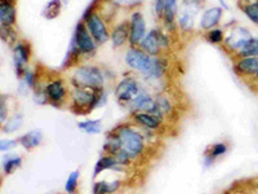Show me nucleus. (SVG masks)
I'll use <instances>...</instances> for the list:
<instances>
[{"instance_id": "obj_1", "label": "nucleus", "mask_w": 258, "mask_h": 194, "mask_svg": "<svg viewBox=\"0 0 258 194\" xmlns=\"http://www.w3.org/2000/svg\"><path fill=\"white\" fill-rule=\"evenodd\" d=\"M73 80L77 88L101 89L103 85V75L101 70L92 65H84L74 71Z\"/></svg>"}, {"instance_id": "obj_2", "label": "nucleus", "mask_w": 258, "mask_h": 194, "mask_svg": "<svg viewBox=\"0 0 258 194\" xmlns=\"http://www.w3.org/2000/svg\"><path fill=\"white\" fill-rule=\"evenodd\" d=\"M117 135L120 137L121 149L128 154L131 158H136L140 154H142L145 149L144 136L136 129L131 127H119L116 129Z\"/></svg>"}, {"instance_id": "obj_3", "label": "nucleus", "mask_w": 258, "mask_h": 194, "mask_svg": "<svg viewBox=\"0 0 258 194\" xmlns=\"http://www.w3.org/2000/svg\"><path fill=\"white\" fill-rule=\"evenodd\" d=\"M169 40L167 35H164L160 30H151L149 34H146L142 41L140 43V47L144 52H146L150 56H158L160 55L163 48H168Z\"/></svg>"}, {"instance_id": "obj_4", "label": "nucleus", "mask_w": 258, "mask_h": 194, "mask_svg": "<svg viewBox=\"0 0 258 194\" xmlns=\"http://www.w3.org/2000/svg\"><path fill=\"white\" fill-rule=\"evenodd\" d=\"M73 48H75L79 53H85V55H89V53L96 50V43L93 40V36L91 35L87 25H84L83 22H79L77 29H75Z\"/></svg>"}, {"instance_id": "obj_5", "label": "nucleus", "mask_w": 258, "mask_h": 194, "mask_svg": "<svg viewBox=\"0 0 258 194\" xmlns=\"http://www.w3.org/2000/svg\"><path fill=\"white\" fill-rule=\"evenodd\" d=\"M252 34L246 27L244 26H235L231 30L227 38L225 40V47L231 52L239 53L244 48V45L252 39Z\"/></svg>"}, {"instance_id": "obj_6", "label": "nucleus", "mask_w": 258, "mask_h": 194, "mask_svg": "<svg viewBox=\"0 0 258 194\" xmlns=\"http://www.w3.org/2000/svg\"><path fill=\"white\" fill-rule=\"evenodd\" d=\"M85 25L88 27L91 35L96 40L97 44H103L109 40V31L106 30L103 21L97 13H89L85 16Z\"/></svg>"}, {"instance_id": "obj_7", "label": "nucleus", "mask_w": 258, "mask_h": 194, "mask_svg": "<svg viewBox=\"0 0 258 194\" xmlns=\"http://www.w3.org/2000/svg\"><path fill=\"white\" fill-rule=\"evenodd\" d=\"M140 92H141V89H140L138 83L133 78H125L116 85L115 96L121 103H132L140 94Z\"/></svg>"}, {"instance_id": "obj_8", "label": "nucleus", "mask_w": 258, "mask_h": 194, "mask_svg": "<svg viewBox=\"0 0 258 194\" xmlns=\"http://www.w3.org/2000/svg\"><path fill=\"white\" fill-rule=\"evenodd\" d=\"M146 36V22L144 16L140 12H135L131 16V36L129 41L132 45L140 44L142 39Z\"/></svg>"}, {"instance_id": "obj_9", "label": "nucleus", "mask_w": 258, "mask_h": 194, "mask_svg": "<svg viewBox=\"0 0 258 194\" xmlns=\"http://www.w3.org/2000/svg\"><path fill=\"white\" fill-rule=\"evenodd\" d=\"M30 59V48L27 44L24 43H17L15 47V65L16 71H17L18 77L26 71V66L29 64Z\"/></svg>"}, {"instance_id": "obj_10", "label": "nucleus", "mask_w": 258, "mask_h": 194, "mask_svg": "<svg viewBox=\"0 0 258 194\" xmlns=\"http://www.w3.org/2000/svg\"><path fill=\"white\" fill-rule=\"evenodd\" d=\"M235 70L244 77L254 78L258 70V57H244L235 64Z\"/></svg>"}, {"instance_id": "obj_11", "label": "nucleus", "mask_w": 258, "mask_h": 194, "mask_svg": "<svg viewBox=\"0 0 258 194\" xmlns=\"http://www.w3.org/2000/svg\"><path fill=\"white\" fill-rule=\"evenodd\" d=\"M221 17H222V9L218 8V7L207 9L206 12L203 13L202 20H200V27L203 30H212L213 27L217 26Z\"/></svg>"}, {"instance_id": "obj_12", "label": "nucleus", "mask_w": 258, "mask_h": 194, "mask_svg": "<svg viewBox=\"0 0 258 194\" xmlns=\"http://www.w3.org/2000/svg\"><path fill=\"white\" fill-rule=\"evenodd\" d=\"M0 22L3 27H11L16 22V8L9 0H2L0 4Z\"/></svg>"}, {"instance_id": "obj_13", "label": "nucleus", "mask_w": 258, "mask_h": 194, "mask_svg": "<svg viewBox=\"0 0 258 194\" xmlns=\"http://www.w3.org/2000/svg\"><path fill=\"white\" fill-rule=\"evenodd\" d=\"M45 91H47L48 97H49L50 103L53 105H58L61 101H63L64 96H66V89H64V85L61 80H53L45 87Z\"/></svg>"}, {"instance_id": "obj_14", "label": "nucleus", "mask_w": 258, "mask_h": 194, "mask_svg": "<svg viewBox=\"0 0 258 194\" xmlns=\"http://www.w3.org/2000/svg\"><path fill=\"white\" fill-rule=\"evenodd\" d=\"M131 36V22H123L117 25L111 34V41L114 47H121Z\"/></svg>"}, {"instance_id": "obj_15", "label": "nucleus", "mask_w": 258, "mask_h": 194, "mask_svg": "<svg viewBox=\"0 0 258 194\" xmlns=\"http://www.w3.org/2000/svg\"><path fill=\"white\" fill-rule=\"evenodd\" d=\"M41 141H43V133L40 129H32L18 138V142L27 150L35 149L41 144Z\"/></svg>"}, {"instance_id": "obj_16", "label": "nucleus", "mask_w": 258, "mask_h": 194, "mask_svg": "<svg viewBox=\"0 0 258 194\" xmlns=\"http://www.w3.org/2000/svg\"><path fill=\"white\" fill-rule=\"evenodd\" d=\"M94 100V89L93 92L88 91L87 88H77L73 92L74 104L79 108H91Z\"/></svg>"}, {"instance_id": "obj_17", "label": "nucleus", "mask_w": 258, "mask_h": 194, "mask_svg": "<svg viewBox=\"0 0 258 194\" xmlns=\"http://www.w3.org/2000/svg\"><path fill=\"white\" fill-rule=\"evenodd\" d=\"M197 11L198 8L192 9V4H188V6L183 8L178 18V24L181 29L186 30V31L192 29L194 21H195V17H197Z\"/></svg>"}, {"instance_id": "obj_18", "label": "nucleus", "mask_w": 258, "mask_h": 194, "mask_svg": "<svg viewBox=\"0 0 258 194\" xmlns=\"http://www.w3.org/2000/svg\"><path fill=\"white\" fill-rule=\"evenodd\" d=\"M135 121L138 124L146 127L147 129H158L160 127V121L158 118H155L154 115H151L150 113H144V112H137L135 114Z\"/></svg>"}, {"instance_id": "obj_19", "label": "nucleus", "mask_w": 258, "mask_h": 194, "mask_svg": "<svg viewBox=\"0 0 258 194\" xmlns=\"http://www.w3.org/2000/svg\"><path fill=\"white\" fill-rule=\"evenodd\" d=\"M116 168H120V165L115 161V158L110 154L105 157H101L98 159V162L96 163V167H94V176H97L98 174H101L102 171L105 170H114L117 171Z\"/></svg>"}, {"instance_id": "obj_20", "label": "nucleus", "mask_w": 258, "mask_h": 194, "mask_svg": "<svg viewBox=\"0 0 258 194\" xmlns=\"http://www.w3.org/2000/svg\"><path fill=\"white\" fill-rule=\"evenodd\" d=\"M103 149L110 156H114V154H116L121 149L120 137H119L116 131H112L111 133L107 135V137L105 140V144H103Z\"/></svg>"}, {"instance_id": "obj_21", "label": "nucleus", "mask_w": 258, "mask_h": 194, "mask_svg": "<svg viewBox=\"0 0 258 194\" xmlns=\"http://www.w3.org/2000/svg\"><path fill=\"white\" fill-rule=\"evenodd\" d=\"M120 186V181L115 180L112 182H106V181H98L94 184L93 194H111L116 191Z\"/></svg>"}, {"instance_id": "obj_22", "label": "nucleus", "mask_w": 258, "mask_h": 194, "mask_svg": "<svg viewBox=\"0 0 258 194\" xmlns=\"http://www.w3.org/2000/svg\"><path fill=\"white\" fill-rule=\"evenodd\" d=\"M22 165V158L20 156H6L3 158V172L6 175L13 174Z\"/></svg>"}, {"instance_id": "obj_23", "label": "nucleus", "mask_w": 258, "mask_h": 194, "mask_svg": "<svg viewBox=\"0 0 258 194\" xmlns=\"http://www.w3.org/2000/svg\"><path fill=\"white\" fill-rule=\"evenodd\" d=\"M178 0H167L165 3V9H164V18L165 24L167 25H173L174 17H176L177 12H178V4H177Z\"/></svg>"}, {"instance_id": "obj_24", "label": "nucleus", "mask_w": 258, "mask_h": 194, "mask_svg": "<svg viewBox=\"0 0 258 194\" xmlns=\"http://www.w3.org/2000/svg\"><path fill=\"white\" fill-rule=\"evenodd\" d=\"M239 59H244V57H258V38L253 36L245 45L243 50L238 53Z\"/></svg>"}, {"instance_id": "obj_25", "label": "nucleus", "mask_w": 258, "mask_h": 194, "mask_svg": "<svg viewBox=\"0 0 258 194\" xmlns=\"http://www.w3.org/2000/svg\"><path fill=\"white\" fill-rule=\"evenodd\" d=\"M78 127L82 129L83 132L91 133V135H96V133L101 132V121L96 119H87V121H83L78 123Z\"/></svg>"}, {"instance_id": "obj_26", "label": "nucleus", "mask_w": 258, "mask_h": 194, "mask_svg": "<svg viewBox=\"0 0 258 194\" xmlns=\"http://www.w3.org/2000/svg\"><path fill=\"white\" fill-rule=\"evenodd\" d=\"M241 9H243L244 15L249 18L253 24L258 26V0L244 3V6H241Z\"/></svg>"}, {"instance_id": "obj_27", "label": "nucleus", "mask_w": 258, "mask_h": 194, "mask_svg": "<svg viewBox=\"0 0 258 194\" xmlns=\"http://www.w3.org/2000/svg\"><path fill=\"white\" fill-rule=\"evenodd\" d=\"M22 123H24V118H22V115L16 114L13 115L12 118L7 119L6 123H3V131L6 133H12L15 132V131H17V129H20Z\"/></svg>"}, {"instance_id": "obj_28", "label": "nucleus", "mask_w": 258, "mask_h": 194, "mask_svg": "<svg viewBox=\"0 0 258 194\" xmlns=\"http://www.w3.org/2000/svg\"><path fill=\"white\" fill-rule=\"evenodd\" d=\"M79 177H80V172L78 170L71 172L70 176H69L68 180H66V184H64V190H66V193L74 194L75 191H77Z\"/></svg>"}, {"instance_id": "obj_29", "label": "nucleus", "mask_w": 258, "mask_h": 194, "mask_svg": "<svg viewBox=\"0 0 258 194\" xmlns=\"http://www.w3.org/2000/svg\"><path fill=\"white\" fill-rule=\"evenodd\" d=\"M59 11H61V2L59 0H50L49 3L45 7L44 16L47 18H54L58 16Z\"/></svg>"}, {"instance_id": "obj_30", "label": "nucleus", "mask_w": 258, "mask_h": 194, "mask_svg": "<svg viewBox=\"0 0 258 194\" xmlns=\"http://www.w3.org/2000/svg\"><path fill=\"white\" fill-rule=\"evenodd\" d=\"M207 39H208L211 43H214V44H218L223 40V32L222 30L220 29H212L209 30L208 34H207Z\"/></svg>"}, {"instance_id": "obj_31", "label": "nucleus", "mask_w": 258, "mask_h": 194, "mask_svg": "<svg viewBox=\"0 0 258 194\" xmlns=\"http://www.w3.org/2000/svg\"><path fill=\"white\" fill-rule=\"evenodd\" d=\"M226 152H227V147H226V144H223V142H220V144H214L213 147L211 148V150H209L208 153L211 154V156L213 157L214 159H216L217 157L223 156Z\"/></svg>"}, {"instance_id": "obj_32", "label": "nucleus", "mask_w": 258, "mask_h": 194, "mask_svg": "<svg viewBox=\"0 0 258 194\" xmlns=\"http://www.w3.org/2000/svg\"><path fill=\"white\" fill-rule=\"evenodd\" d=\"M17 144H18V141L17 140H9V138H3V140H2V141H0V150H2V152H9V150H12V149H15L16 147H17Z\"/></svg>"}, {"instance_id": "obj_33", "label": "nucleus", "mask_w": 258, "mask_h": 194, "mask_svg": "<svg viewBox=\"0 0 258 194\" xmlns=\"http://www.w3.org/2000/svg\"><path fill=\"white\" fill-rule=\"evenodd\" d=\"M24 82L27 87L32 88V87L35 85V75H34V73H31V71H27V70L25 71Z\"/></svg>"}, {"instance_id": "obj_34", "label": "nucleus", "mask_w": 258, "mask_h": 194, "mask_svg": "<svg viewBox=\"0 0 258 194\" xmlns=\"http://www.w3.org/2000/svg\"><path fill=\"white\" fill-rule=\"evenodd\" d=\"M165 3H167V0H156L155 12L156 15H158V17H163V16H164Z\"/></svg>"}, {"instance_id": "obj_35", "label": "nucleus", "mask_w": 258, "mask_h": 194, "mask_svg": "<svg viewBox=\"0 0 258 194\" xmlns=\"http://www.w3.org/2000/svg\"><path fill=\"white\" fill-rule=\"evenodd\" d=\"M0 106H2V109H0V122H2V123H6L7 105H4V97H2V100H0Z\"/></svg>"}, {"instance_id": "obj_36", "label": "nucleus", "mask_w": 258, "mask_h": 194, "mask_svg": "<svg viewBox=\"0 0 258 194\" xmlns=\"http://www.w3.org/2000/svg\"><path fill=\"white\" fill-rule=\"evenodd\" d=\"M254 79L258 80V70H257V73H255V75H254Z\"/></svg>"}, {"instance_id": "obj_37", "label": "nucleus", "mask_w": 258, "mask_h": 194, "mask_svg": "<svg viewBox=\"0 0 258 194\" xmlns=\"http://www.w3.org/2000/svg\"><path fill=\"white\" fill-rule=\"evenodd\" d=\"M245 3H249V2H254V0H244Z\"/></svg>"}]
</instances>
